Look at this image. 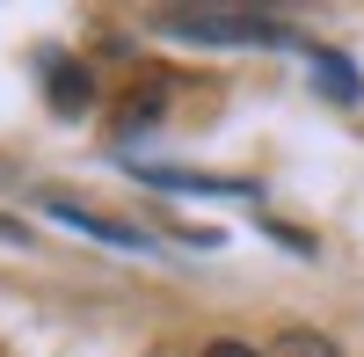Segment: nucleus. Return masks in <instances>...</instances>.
<instances>
[{
    "mask_svg": "<svg viewBox=\"0 0 364 357\" xmlns=\"http://www.w3.org/2000/svg\"><path fill=\"white\" fill-rule=\"evenodd\" d=\"M314 66H321V80H328V87H336V95H350V102L364 95V87H357V73L343 66V58H336V51H314Z\"/></svg>",
    "mask_w": 364,
    "mask_h": 357,
    "instance_id": "5",
    "label": "nucleus"
},
{
    "mask_svg": "<svg viewBox=\"0 0 364 357\" xmlns=\"http://www.w3.org/2000/svg\"><path fill=\"white\" fill-rule=\"evenodd\" d=\"M161 37H182V44H277L284 22L269 15H233V8H168L154 15Z\"/></svg>",
    "mask_w": 364,
    "mask_h": 357,
    "instance_id": "1",
    "label": "nucleus"
},
{
    "mask_svg": "<svg viewBox=\"0 0 364 357\" xmlns=\"http://www.w3.org/2000/svg\"><path fill=\"white\" fill-rule=\"evenodd\" d=\"M51 212L66 219V226H80V233H95V241H117V248H146V241H139L132 226H109V219H95V212H80V204H66V197H58Z\"/></svg>",
    "mask_w": 364,
    "mask_h": 357,
    "instance_id": "2",
    "label": "nucleus"
},
{
    "mask_svg": "<svg viewBox=\"0 0 364 357\" xmlns=\"http://www.w3.org/2000/svg\"><path fill=\"white\" fill-rule=\"evenodd\" d=\"M51 102L66 110V117L87 102V73H80V66H66V58H51Z\"/></svg>",
    "mask_w": 364,
    "mask_h": 357,
    "instance_id": "4",
    "label": "nucleus"
},
{
    "mask_svg": "<svg viewBox=\"0 0 364 357\" xmlns=\"http://www.w3.org/2000/svg\"><path fill=\"white\" fill-rule=\"evenodd\" d=\"M204 357H262V350H255V343H240V336H211Z\"/></svg>",
    "mask_w": 364,
    "mask_h": 357,
    "instance_id": "6",
    "label": "nucleus"
},
{
    "mask_svg": "<svg viewBox=\"0 0 364 357\" xmlns=\"http://www.w3.org/2000/svg\"><path fill=\"white\" fill-rule=\"evenodd\" d=\"M269 357H343V343L321 336V329H284L277 343H269Z\"/></svg>",
    "mask_w": 364,
    "mask_h": 357,
    "instance_id": "3",
    "label": "nucleus"
}]
</instances>
